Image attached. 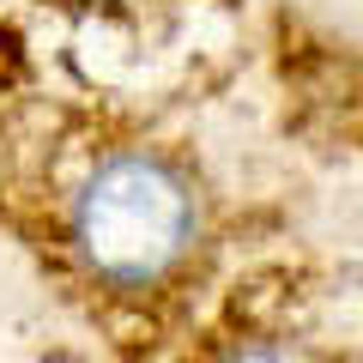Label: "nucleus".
<instances>
[{"instance_id": "nucleus-1", "label": "nucleus", "mask_w": 363, "mask_h": 363, "mask_svg": "<svg viewBox=\"0 0 363 363\" xmlns=\"http://www.w3.org/2000/svg\"><path fill=\"white\" fill-rule=\"evenodd\" d=\"M73 242L85 267L109 285H157L194 242V194L164 157H109L79 188Z\"/></svg>"}, {"instance_id": "nucleus-2", "label": "nucleus", "mask_w": 363, "mask_h": 363, "mask_svg": "<svg viewBox=\"0 0 363 363\" xmlns=\"http://www.w3.org/2000/svg\"><path fill=\"white\" fill-rule=\"evenodd\" d=\"M230 363H315L303 345H248V351H236Z\"/></svg>"}]
</instances>
